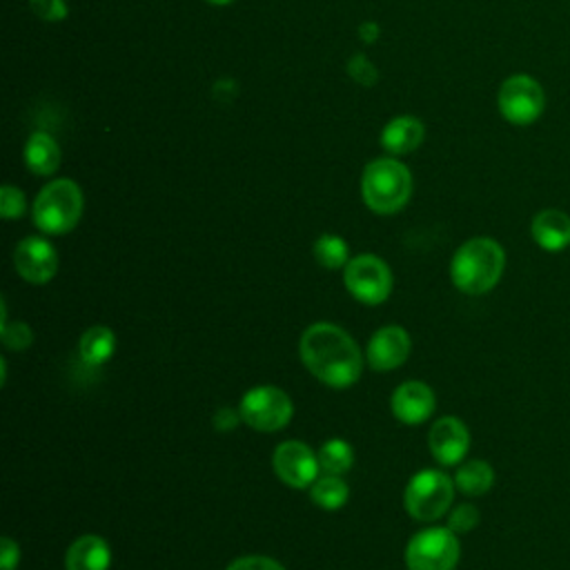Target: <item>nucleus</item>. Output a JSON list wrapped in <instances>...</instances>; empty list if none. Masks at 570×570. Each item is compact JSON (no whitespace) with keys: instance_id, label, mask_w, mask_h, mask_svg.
Listing matches in <instances>:
<instances>
[{"instance_id":"28","label":"nucleus","mask_w":570,"mask_h":570,"mask_svg":"<svg viewBox=\"0 0 570 570\" xmlns=\"http://www.w3.org/2000/svg\"><path fill=\"white\" fill-rule=\"evenodd\" d=\"M227 570H285L278 561L269 559V557H261V554H252V557H240L236 559Z\"/></svg>"},{"instance_id":"31","label":"nucleus","mask_w":570,"mask_h":570,"mask_svg":"<svg viewBox=\"0 0 570 570\" xmlns=\"http://www.w3.org/2000/svg\"><path fill=\"white\" fill-rule=\"evenodd\" d=\"M209 4H227V2H232V0H207Z\"/></svg>"},{"instance_id":"8","label":"nucleus","mask_w":570,"mask_h":570,"mask_svg":"<svg viewBox=\"0 0 570 570\" xmlns=\"http://www.w3.org/2000/svg\"><path fill=\"white\" fill-rule=\"evenodd\" d=\"M499 111L501 116L519 127L532 125L546 107V94L541 89V85L525 73H514L510 78L503 80V85L499 87Z\"/></svg>"},{"instance_id":"26","label":"nucleus","mask_w":570,"mask_h":570,"mask_svg":"<svg viewBox=\"0 0 570 570\" xmlns=\"http://www.w3.org/2000/svg\"><path fill=\"white\" fill-rule=\"evenodd\" d=\"M24 212V196L18 187L4 185L0 189V214L4 218H18Z\"/></svg>"},{"instance_id":"12","label":"nucleus","mask_w":570,"mask_h":570,"mask_svg":"<svg viewBox=\"0 0 570 570\" xmlns=\"http://www.w3.org/2000/svg\"><path fill=\"white\" fill-rule=\"evenodd\" d=\"M430 452L443 465L459 463L470 448V432L456 416H443L430 428Z\"/></svg>"},{"instance_id":"19","label":"nucleus","mask_w":570,"mask_h":570,"mask_svg":"<svg viewBox=\"0 0 570 570\" xmlns=\"http://www.w3.org/2000/svg\"><path fill=\"white\" fill-rule=\"evenodd\" d=\"M78 350H80V358L85 365H102L105 361L111 358V354L116 350V334L105 325L89 327L80 336Z\"/></svg>"},{"instance_id":"14","label":"nucleus","mask_w":570,"mask_h":570,"mask_svg":"<svg viewBox=\"0 0 570 570\" xmlns=\"http://www.w3.org/2000/svg\"><path fill=\"white\" fill-rule=\"evenodd\" d=\"M392 412L401 423L419 425L434 412V392L421 381L401 383L392 394Z\"/></svg>"},{"instance_id":"7","label":"nucleus","mask_w":570,"mask_h":570,"mask_svg":"<svg viewBox=\"0 0 570 570\" xmlns=\"http://www.w3.org/2000/svg\"><path fill=\"white\" fill-rule=\"evenodd\" d=\"M238 412L249 428L261 432H276L289 423L294 407L283 390L274 385H258L243 394Z\"/></svg>"},{"instance_id":"16","label":"nucleus","mask_w":570,"mask_h":570,"mask_svg":"<svg viewBox=\"0 0 570 570\" xmlns=\"http://www.w3.org/2000/svg\"><path fill=\"white\" fill-rule=\"evenodd\" d=\"M111 561V550L107 541L98 534H85L76 539L65 557L67 570H107Z\"/></svg>"},{"instance_id":"10","label":"nucleus","mask_w":570,"mask_h":570,"mask_svg":"<svg viewBox=\"0 0 570 570\" xmlns=\"http://www.w3.org/2000/svg\"><path fill=\"white\" fill-rule=\"evenodd\" d=\"M318 454L301 441H285L274 450V470L292 488H307L318 479Z\"/></svg>"},{"instance_id":"4","label":"nucleus","mask_w":570,"mask_h":570,"mask_svg":"<svg viewBox=\"0 0 570 570\" xmlns=\"http://www.w3.org/2000/svg\"><path fill=\"white\" fill-rule=\"evenodd\" d=\"M82 214L80 187L69 178L51 180L33 203V223L45 234H67Z\"/></svg>"},{"instance_id":"18","label":"nucleus","mask_w":570,"mask_h":570,"mask_svg":"<svg viewBox=\"0 0 570 570\" xmlns=\"http://www.w3.org/2000/svg\"><path fill=\"white\" fill-rule=\"evenodd\" d=\"M24 160L33 174L49 176L60 165V149L49 134L36 131L29 136L27 145H24Z\"/></svg>"},{"instance_id":"22","label":"nucleus","mask_w":570,"mask_h":570,"mask_svg":"<svg viewBox=\"0 0 570 570\" xmlns=\"http://www.w3.org/2000/svg\"><path fill=\"white\" fill-rule=\"evenodd\" d=\"M318 463L327 474H343L354 463V450L343 439H330L318 452Z\"/></svg>"},{"instance_id":"6","label":"nucleus","mask_w":570,"mask_h":570,"mask_svg":"<svg viewBox=\"0 0 570 570\" xmlns=\"http://www.w3.org/2000/svg\"><path fill=\"white\" fill-rule=\"evenodd\" d=\"M459 554L456 532L450 528H428L410 539L405 566L407 570H454Z\"/></svg>"},{"instance_id":"27","label":"nucleus","mask_w":570,"mask_h":570,"mask_svg":"<svg viewBox=\"0 0 570 570\" xmlns=\"http://www.w3.org/2000/svg\"><path fill=\"white\" fill-rule=\"evenodd\" d=\"M29 4H31V11L47 22H58L67 16L65 0H29Z\"/></svg>"},{"instance_id":"13","label":"nucleus","mask_w":570,"mask_h":570,"mask_svg":"<svg viewBox=\"0 0 570 570\" xmlns=\"http://www.w3.org/2000/svg\"><path fill=\"white\" fill-rule=\"evenodd\" d=\"M410 336L401 325H385L367 343V363L374 370H394L410 356Z\"/></svg>"},{"instance_id":"30","label":"nucleus","mask_w":570,"mask_h":570,"mask_svg":"<svg viewBox=\"0 0 570 570\" xmlns=\"http://www.w3.org/2000/svg\"><path fill=\"white\" fill-rule=\"evenodd\" d=\"M238 421H243V419H240V412H234L232 407H220V410L214 414V428L220 430V432H227V430L236 428Z\"/></svg>"},{"instance_id":"20","label":"nucleus","mask_w":570,"mask_h":570,"mask_svg":"<svg viewBox=\"0 0 570 570\" xmlns=\"http://www.w3.org/2000/svg\"><path fill=\"white\" fill-rule=\"evenodd\" d=\"M492 483H494V470L490 468V463L479 459L463 463L454 476V485L470 497L485 494L492 488Z\"/></svg>"},{"instance_id":"9","label":"nucleus","mask_w":570,"mask_h":570,"mask_svg":"<svg viewBox=\"0 0 570 570\" xmlns=\"http://www.w3.org/2000/svg\"><path fill=\"white\" fill-rule=\"evenodd\" d=\"M345 287L354 298L367 305L383 303L392 292V272L374 254H361L345 265Z\"/></svg>"},{"instance_id":"2","label":"nucleus","mask_w":570,"mask_h":570,"mask_svg":"<svg viewBox=\"0 0 570 570\" xmlns=\"http://www.w3.org/2000/svg\"><path fill=\"white\" fill-rule=\"evenodd\" d=\"M505 267L503 247L488 236H476L465 240L450 263L452 283L465 294H485L490 292Z\"/></svg>"},{"instance_id":"11","label":"nucleus","mask_w":570,"mask_h":570,"mask_svg":"<svg viewBox=\"0 0 570 570\" xmlns=\"http://www.w3.org/2000/svg\"><path fill=\"white\" fill-rule=\"evenodd\" d=\"M13 263L18 274L29 281V283H47L53 278L56 267H58V256L56 249L49 240L40 236H29L18 243L13 252Z\"/></svg>"},{"instance_id":"1","label":"nucleus","mask_w":570,"mask_h":570,"mask_svg":"<svg viewBox=\"0 0 570 570\" xmlns=\"http://www.w3.org/2000/svg\"><path fill=\"white\" fill-rule=\"evenodd\" d=\"M305 367L330 387H350L361 376V352L341 327L314 323L301 336Z\"/></svg>"},{"instance_id":"29","label":"nucleus","mask_w":570,"mask_h":570,"mask_svg":"<svg viewBox=\"0 0 570 570\" xmlns=\"http://www.w3.org/2000/svg\"><path fill=\"white\" fill-rule=\"evenodd\" d=\"M18 561H20V550H18V543L9 537L2 539V550H0V568L2 570H13L18 568Z\"/></svg>"},{"instance_id":"15","label":"nucleus","mask_w":570,"mask_h":570,"mask_svg":"<svg viewBox=\"0 0 570 570\" xmlns=\"http://www.w3.org/2000/svg\"><path fill=\"white\" fill-rule=\"evenodd\" d=\"M532 238L546 252H561L570 245V216L561 209H541L532 218Z\"/></svg>"},{"instance_id":"17","label":"nucleus","mask_w":570,"mask_h":570,"mask_svg":"<svg viewBox=\"0 0 570 570\" xmlns=\"http://www.w3.org/2000/svg\"><path fill=\"white\" fill-rule=\"evenodd\" d=\"M423 136H425V129L419 118L399 116L385 125L381 142L392 154H407L421 145Z\"/></svg>"},{"instance_id":"21","label":"nucleus","mask_w":570,"mask_h":570,"mask_svg":"<svg viewBox=\"0 0 570 570\" xmlns=\"http://www.w3.org/2000/svg\"><path fill=\"white\" fill-rule=\"evenodd\" d=\"M309 497L323 510H338L345 505L350 490H347V483L341 479V474H325L312 483Z\"/></svg>"},{"instance_id":"25","label":"nucleus","mask_w":570,"mask_h":570,"mask_svg":"<svg viewBox=\"0 0 570 570\" xmlns=\"http://www.w3.org/2000/svg\"><path fill=\"white\" fill-rule=\"evenodd\" d=\"M479 510L474 508V505H470V503H461V505H456L452 512H450V517H448V528L452 530V532H470V530H474L476 525H479Z\"/></svg>"},{"instance_id":"3","label":"nucleus","mask_w":570,"mask_h":570,"mask_svg":"<svg viewBox=\"0 0 570 570\" xmlns=\"http://www.w3.org/2000/svg\"><path fill=\"white\" fill-rule=\"evenodd\" d=\"M365 205L376 214L399 212L412 194L410 169L394 158L372 160L361 178Z\"/></svg>"},{"instance_id":"5","label":"nucleus","mask_w":570,"mask_h":570,"mask_svg":"<svg viewBox=\"0 0 570 570\" xmlns=\"http://www.w3.org/2000/svg\"><path fill=\"white\" fill-rule=\"evenodd\" d=\"M454 497V481L441 470L416 472L405 488V510L419 521H434L443 517Z\"/></svg>"},{"instance_id":"23","label":"nucleus","mask_w":570,"mask_h":570,"mask_svg":"<svg viewBox=\"0 0 570 570\" xmlns=\"http://www.w3.org/2000/svg\"><path fill=\"white\" fill-rule=\"evenodd\" d=\"M314 258L327 269H338L350 263V247L341 236L323 234L314 243Z\"/></svg>"},{"instance_id":"24","label":"nucleus","mask_w":570,"mask_h":570,"mask_svg":"<svg viewBox=\"0 0 570 570\" xmlns=\"http://www.w3.org/2000/svg\"><path fill=\"white\" fill-rule=\"evenodd\" d=\"M0 336L7 350H27L33 341V332L27 323H2L0 327Z\"/></svg>"}]
</instances>
